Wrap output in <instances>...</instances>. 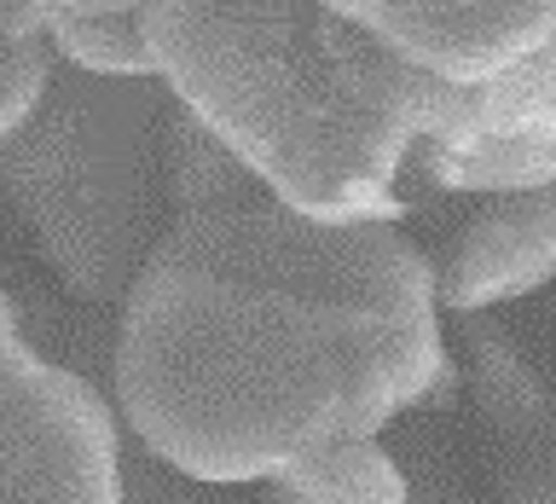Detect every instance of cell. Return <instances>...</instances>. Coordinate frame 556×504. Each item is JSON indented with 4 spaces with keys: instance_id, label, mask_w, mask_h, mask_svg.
I'll list each match as a JSON object with an SVG mask.
<instances>
[{
    "instance_id": "obj_1",
    "label": "cell",
    "mask_w": 556,
    "mask_h": 504,
    "mask_svg": "<svg viewBox=\"0 0 556 504\" xmlns=\"http://www.w3.org/2000/svg\"><path fill=\"white\" fill-rule=\"evenodd\" d=\"M429 255L394 220L313 226L267 198L174 220L122 295L116 417L186 481H285L377 441L446 371Z\"/></svg>"
},
{
    "instance_id": "obj_5",
    "label": "cell",
    "mask_w": 556,
    "mask_h": 504,
    "mask_svg": "<svg viewBox=\"0 0 556 504\" xmlns=\"http://www.w3.org/2000/svg\"><path fill=\"white\" fill-rule=\"evenodd\" d=\"M424 174L441 191L521 198L556 180V47L486 87H424Z\"/></svg>"
},
{
    "instance_id": "obj_7",
    "label": "cell",
    "mask_w": 556,
    "mask_h": 504,
    "mask_svg": "<svg viewBox=\"0 0 556 504\" xmlns=\"http://www.w3.org/2000/svg\"><path fill=\"white\" fill-rule=\"evenodd\" d=\"M464 371L469 394L498 452L504 504H556V458H551V394L533 348L486 313L464 325Z\"/></svg>"
},
{
    "instance_id": "obj_6",
    "label": "cell",
    "mask_w": 556,
    "mask_h": 504,
    "mask_svg": "<svg viewBox=\"0 0 556 504\" xmlns=\"http://www.w3.org/2000/svg\"><path fill=\"white\" fill-rule=\"evenodd\" d=\"M337 12L371 35L394 64H406L412 76L434 87H486L556 47V7L545 0H510V7H498V0H486V7L342 0Z\"/></svg>"
},
{
    "instance_id": "obj_12",
    "label": "cell",
    "mask_w": 556,
    "mask_h": 504,
    "mask_svg": "<svg viewBox=\"0 0 556 504\" xmlns=\"http://www.w3.org/2000/svg\"><path fill=\"white\" fill-rule=\"evenodd\" d=\"M52 47L47 35H29V41H7L0 47V151L12 146V134L24 128L41 104L47 81H52Z\"/></svg>"
},
{
    "instance_id": "obj_13",
    "label": "cell",
    "mask_w": 556,
    "mask_h": 504,
    "mask_svg": "<svg viewBox=\"0 0 556 504\" xmlns=\"http://www.w3.org/2000/svg\"><path fill=\"white\" fill-rule=\"evenodd\" d=\"M261 504H290L285 493H278V487H267V499H261ZM417 504H469L464 493H458V487H441V481H424V487H417Z\"/></svg>"
},
{
    "instance_id": "obj_11",
    "label": "cell",
    "mask_w": 556,
    "mask_h": 504,
    "mask_svg": "<svg viewBox=\"0 0 556 504\" xmlns=\"http://www.w3.org/2000/svg\"><path fill=\"white\" fill-rule=\"evenodd\" d=\"M290 504H417V481L382 441H348L273 481Z\"/></svg>"
},
{
    "instance_id": "obj_2",
    "label": "cell",
    "mask_w": 556,
    "mask_h": 504,
    "mask_svg": "<svg viewBox=\"0 0 556 504\" xmlns=\"http://www.w3.org/2000/svg\"><path fill=\"white\" fill-rule=\"evenodd\" d=\"M146 41L163 93L273 209L313 226L400 215L429 81L337 7H146Z\"/></svg>"
},
{
    "instance_id": "obj_3",
    "label": "cell",
    "mask_w": 556,
    "mask_h": 504,
    "mask_svg": "<svg viewBox=\"0 0 556 504\" xmlns=\"http://www.w3.org/2000/svg\"><path fill=\"white\" fill-rule=\"evenodd\" d=\"M163 81H104L52 64L35 116L0 151V191L70 295L122 307L174 226Z\"/></svg>"
},
{
    "instance_id": "obj_10",
    "label": "cell",
    "mask_w": 556,
    "mask_h": 504,
    "mask_svg": "<svg viewBox=\"0 0 556 504\" xmlns=\"http://www.w3.org/2000/svg\"><path fill=\"white\" fill-rule=\"evenodd\" d=\"M163 168H168V209L174 220L191 215H220V209L261 203V186L168 99V139H163Z\"/></svg>"
},
{
    "instance_id": "obj_9",
    "label": "cell",
    "mask_w": 556,
    "mask_h": 504,
    "mask_svg": "<svg viewBox=\"0 0 556 504\" xmlns=\"http://www.w3.org/2000/svg\"><path fill=\"white\" fill-rule=\"evenodd\" d=\"M41 35L64 70L104 81H156L146 7H47Z\"/></svg>"
},
{
    "instance_id": "obj_4",
    "label": "cell",
    "mask_w": 556,
    "mask_h": 504,
    "mask_svg": "<svg viewBox=\"0 0 556 504\" xmlns=\"http://www.w3.org/2000/svg\"><path fill=\"white\" fill-rule=\"evenodd\" d=\"M0 504H128L111 400L24 337L7 290H0Z\"/></svg>"
},
{
    "instance_id": "obj_8",
    "label": "cell",
    "mask_w": 556,
    "mask_h": 504,
    "mask_svg": "<svg viewBox=\"0 0 556 504\" xmlns=\"http://www.w3.org/2000/svg\"><path fill=\"white\" fill-rule=\"evenodd\" d=\"M556 267V198L551 191H521V198H493L441 261H429V285L441 313H476L533 295L551 285Z\"/></svg>"
}]
</instances>
